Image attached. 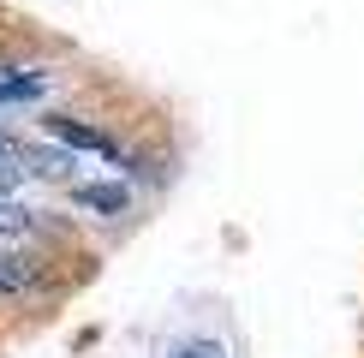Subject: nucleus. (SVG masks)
<instances>
[{
  "label": "nucleus",
  "mask_w": 364,
  "mask_h": 358,
  "mask_svg": "<svg viewBox=\"0 0 364 358\" xmlns=\"http://www.w3.org/2000/svg\"><path fill=\"white\" fill-rule=\"evenodd\" d=\"M72 197H78V209H90V215H126L132 191L126 185H72Z\"/></svg>",
  "instance_id": "nucleus-2"
},
{
  "label": "nucleus",
  "mask_w": 364,
  "mask_h": 358,
  "mask_svg": "<svg viewBox=\"0 0 364 358\" xmlns=\"http://www.w3.org/2000/svg\"><path fill=\"white\" fill-rule=\"evenodd\" d=\"M42 90H48V72H12V78H0V108H18V102H36Z\"/></svg>",
  "instance_id": "nucleus-3"
},
{
  "label": "nucleus",
  "mask_w": 364,
  "mask_h": 358,
  "mask_svg": "<svg viewBox=\"0 0 364 358\" xmlns=\"http://www.w3.org/2000/svg\"><path fill=\"white\" fill-rule=\"evenodd\" d=\"M30 227H36V215H30L24 203H6V197H0V239H24Z\"/></svg>",
  "instance_id": "nucleus-4"
},
{
  "label": "nucleus",
  "mask_w": 364,
  "mask_h": 358,
  "mask_svg": "<svg viewBox=\"0 0 364 358\" xmlns=\"http://www.w3.org/2000/svg\"><path fill=\"white\" fill-rule=\"evenodd\" d=\"M48 131H54L60 143H72V149H96V156H108V161H119V143L108 138V131L84 126V119H72V114H48Z\"/></svg>",
  "instance_id": "nucleus-1"
},
{
  "label": "nucleus",
  "mask_w": 364,
  "mask_h": 358,
  "mask_svg": "<svg viewBox=\"0 0 364 358\" xmlns=\"http://www.w3.org/2000/svg\"><path fill=\"white\" fill-rule=\"evenodd\" d=\"M36 281V268H24L18 257H0V293H24Z\"/></svg>",
  "instance_id": "nucleus-6"
},
{
  "label": "nucleus",
  "mask_w": 364,
  "mask_h": 358,
  "mask_svg": "<svg viewBox=\"0 0 364 358\" xmlns=\"http://www.w3.org/2000/svg\"><path fill=\"white\" fill-rule=\"evenodd\" d=\"M30 173H42V179H66V173H72V156H54V149H30Z\"/></svg>",
  "instance_id": "nucleus-5"
},
{
  "label": "nucleus",
  "mask_w": 364,
  "mask_h": 358,
  "mask_svg": "<svg viewBox=\"0 0 364 358\" xmlns=\"http://www.w3.org/2000/svg\"><path fill=\"white\" fill-rule=\"evenodd\" d=\"M12 156V138H6V131H0V161H6Z\"/></svg>",
  "instance_id": "nucleus-8"
},
{
  "label": "nucleus",
  "mask_w": 364,
  "mask_h": 358,
  "mask_svg": "<svg viewBox=\"0 0 364 358\" xmlns=\"http://www.w3.org/2000/svg\"><path fill=\"white\" fill-rule=\"evenodd\" d=\"M173 358H227L215 340H186V347H173Z\"/></svg>",
  "instance_id": "nucleus-7"
}]
</instances>
